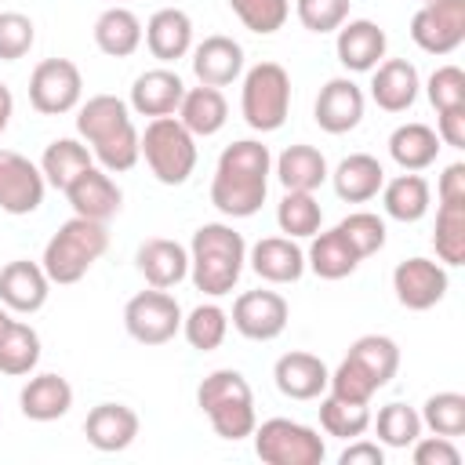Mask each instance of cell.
<instances>
[{
	"label": "cell",
	"mask_w": 465,
	"mask_h": 465,
	"mask_svg": "<svg viewBox=\"0 0 465 465\" xmlns=\"http://www.w3.org/2000/svg\"><path fill=\"white\" fill-rule=\"evenodd\" d=\"M327 178L334 182V193H338L345 203H367V200H374V196L381 193V185H385V171H381L378 156H371V153H349V156L334 167V174H327Z\"/></svg>",
	"instance_id": "obj_30"
},
{
	"label": "cell",
	"mask_w": 465,
	"mask_h": 465,
	"mask_svg": "<svg viewBox=\"0 0 465 465\" xmlns=\"http://www.w3.org/2000/svg\"><path fill=\"white\" fill-rule=\"evenodd\" d=\"M65 200H69L73 214L91 218V222H109V218L120 211V203H124V193H120V185L113 182L109 171H102V167L91 163L87 171H80V174L69 182Z\"/></svg>",
	"instance_id": "obj_17"
},
{
	"label": "cell",
	"mask_w": 465,
	"mask_h": 465,
	"mask_svg": "<svg viewBox=\"0 0 465 465\" xmlns=\"http://www.w3.org/2000/svg\"><path fill=\"white\" fill-rule=\"evenodd\" d=\"M196 407L207 414L211 429L222 436V440H247L258 425V414H254V392L247 385V378L232 367H222V371H211L200 389H196Z\"/></svg>",
	"instance_id": "obj_5"
},
{
	"label": "cell",
	"mask_w": 465,
	"mask_h": 465,
	"mask_svg": "<svg viewBox=\"0 0 465 465\" xmlns=\"http://www.w3.org/2000/svg\"><path fill=\"white\" fill-rule=\"evenodd\" d=\"M400 371V345L389 334H363L349 345L345 360L331 371L327 392L352 400V403H371L378 389H385Z\"/></svg>",
	"instance_id": "obj_3"
},
{
	"label": "cell",
	"mask_w": 465,
	"mask_h": 465,
	"mask_svg": "<svg viewBox=\"0 0 465 465\" xmlns=\"http://www.w3.org/2000/svg\"><path fill=\"white\" fill-rule=\"evenodd\" d=\"M429 203H432V189L429 182L418 174V171H403L396 174L392 182L381 185V207L389 218L411 225V222H421L429 214Z\"/></svg>",
	"instance_id": "obj_33"
},
{
	"label": "cell",
	"mask_w": 465,
	"mask_h": 465,
	"mask_svg": "<svg viewBox=\"0 0 465 465\" xmlns=\"http://www.w3.org/2000/svg\"><path fill=\"white\" fill-rule=\"evenodd\" d=\"M421 425L436 436H461L465 432V396L461 392H436L421 407Z\"/></svg>",
	"instance_id": "obj_43"
},
{
	"label": "cell",
	"mask_w": 465,
	"mask_h": 465,
	"mask_svg": "<svg viewBox=\"0 0 465 465\" xmlns=\"http://www.w3.org/2000/svg\"><path fill=\"white\" fill-rule=\"evenodd\" d=\"M247 262V243L243 236L225 225V222H207L193 232L189 243V276L196 283V291L222 298L236 287L240 272Z\"/></svg>",
	"instance_id": "obj_4"
},
{
	"label": "cell",
	"mask_w": 465,
	"mask_h": 465,
	"mask_svg": "<svg viewBox=\"0 0 465 465\" xmlns=\"http://www.w3.org/2000/svg\"><path fill=\"white\" fill-rule=\"evenodd\" d=\"M312 116L320 124V131L327 134H349L352 127H360L363 120V91L360 84H352L349 76H334L320 87Z\"/></svg>",
	"instance_id": "obj_16"
},
{
	"label": "cell",
	"mask_w": 465,
	"mask_h": 465,
	"mask_svg": "<svg viewBox=\"0 0 465 465\" xmlns=\"http://www.w3.org/2000/svg\"><path fill=\"white\" fill-rule=\"evenodd\" d=\"M84 436L102 454L127 450L138 436V414L127 403H98V407H91V414L84 421Z\"/></svg>",
	"instance_id": "obj_24"
},
{
	"label": "cell",
	"mask_w": 465,
	"mask_h": 465,
	"mask_svg": "<svg viewBox=\"0 0 465 465\" xmlns=\"http://www.w3.org/2000/svg\"><path fill=\"white\" fill-rule=\"evenodd\" d=\"M240 113L251 131H280L291 113V76L280 62H258L243 73Z\"/></svg>",
	"instance_id": "obj_8"
},
{
	"label": "cell",
	"mask_w": 465,
	"mask_h": 465,
	"mask_svg": "<svg viewBox=\"0 0 465 465\" xmlns=\"http://www.w3.org/2000/svg\"><path fill=\"white\" fill-rule=\"evenodd\" d=\"M142 40H145V47H149L153 58L178 62V58H185L193 51V18L182 7H160L145 22Z\"/></svg>",
	"instance_id": "obj_26"
},
{
	"label": "cell",
	"mask_w": 465,
	"mask_h": 465,
	"mask_svg": "<svg viewBox=\"0 0 465 465\" xmlns=\"http://www.w3.org/2000/svg\"><path fill=\"white\" fill-rule=\"evenodd\" d=\"M178 120H182V127H185L193 138H211V134H218V131L225 127V120H229V102H225V94H222L218 87H207V84L185 87L182 105H178Z\"/></svg>",
	"instance_id": "obj_29"
},
{
	"label": "cell",
	"mask_w": 465,
	"mask_h": 465,
	"mask_svg": "<svg viewBox=\"0 0 465 465\" xmlns=\"http://www.w3.org/2000/svg\"><path fill=\"white\" fill-rule=\"evenodd\" d=\"M421 4H436V0H421Z\"/></svg>",
	"instance_id": "obj_55"
},
{
	"label": "cell",
	"mask_w": 465,
	"mask_h": 465,
	"mask_svg": "<svg viewBox=\"0 0 465 465\" xmlns=\"http://www.w3.org/2000/svg\"><path fill=\"white\" fill-rule=\"evenodd\" d=\"M371 425L378 432V443L385 447H411L421 436V414L407 403H385L378 418H371Z\"/></svg>",
	"instance_id": "obj_42"
},
{
	"label": "cell",
	"mask_w": 465,
	"mask_h": 465,
	"mask_svg": "<svg viewBox=\"0 0 465 465\" xmlns=\"http://www.w3.org/2000/svg\"><path fill=\"white\" fill-rule=\"evenodd\" d=\"M7 323H11V316H7V305L0 302V334H4V327H7Z\"/></svg>",
	"instance_id": "obj_54"
},
{
	"label": "cell",
	"mask_w": 465,
	"mask_h": 465,
	"mask_svg": "<svg viewBox=\"0 0 465 465\" xmlns=\"http://www.w3.org/2000/svg\"><path fill=\"white\" fill-rule=\"evenodd\" d=\"M425 94L432 102V109H454V105H465V73L458 65H440L429 84H425Z\"/></svg>",
	"instance_id": "obj_48"
},
{
	"label": "cell",
	"mask_w": 465,
	"mask_h": 465,
	"mask_svg": "<svg viewBox=\"0 0 465 465\" xmlns=\"http://www.w3.org/2000/svg\"><path fill=\"white\" fill-rule=\"evenodd\" d=\"M36 363H40V334L29 323L11 320L0 334V374L22 378V374H33Z\"/></svg>",
	"instance_id": "obj_37"
},
{
	"label": "cell",
	"mask_w": 465,
	"mask_h": 465,
	"mask_svg": "<svg viewBox=\"0 0 465 465\" xmlns=\"http://www.w3.org/2000/svg\"><path fill=\"white\" fill-rule=\"evenodd\" d=\"M414 465H458L461 461V450L454 447L450 436H418L414 443Z\"/></svg>",
	"instance_id": "obj_49"
},
{
	"label": "cell",
	"mask_w": 465,
	"mask_h": 465,
	"mask_svg": "<svg viewBox=\"0 0 465 465\" xmlns=\"http://www.w3.org/2000/svg\"><path fill=\"white\" fill-rule=\"evenodd\" d=\"M124 327L142 345H163L182 331V305L174 294H167L160 287L138 291L124 305Z\"/></svg>",
	"instance_id": "obj_10"
},
{
	"label": "cell",
	"mask_w": 465,
	"mask_h": 465,
	"mask_svg": "<svg viewBox=\"0 0 465 465\" xmlns=\"http://www.w3.org/2000/svg\"><path fill=\"white\" fill-rule=\"evenodd\" d=\"M432 247L443 265H465V200H440Z\"/></svg>",
	"instance_id": "obj_38"
},
{
	"label": "cell",
	"mask_w": 465,
	"mask_h": 465,
	"mask_svg": "<svg viewBox=\"0 0 465 465\" xmlns=\"http://www.w3.org/2000/svg\"><path fill=\"white\" fill-rule=\"evenodd\" d=\"M36 40V25L33 18H25L22 11H4L0 15V62H18L29 54Z\"/></svg>",
	"instance_id": "obj_46"
},
{
	"label": "cell",
	"mask_w": 465,
	"mask_h": 465,
	"mask_svg": "<svg viewBox=\"0 0 465 465\" xmlns=\"http://www.w3.org/2000/svg\"><path fill=\"white\" fill-rule=\"evenodd\" d=\"M254 454L265 465H320L327 458L323 436L291 418H269L254 425Z\"/></svg>",
	"instance_id": "obj_9"
},
{
	"label": "cell",
	"mask_w": 465,
	"mask_h": 465,
	"mask_svg": "<svg viewBox=\"0 0 465 465\" xmlns=\"http://www.w3.org/2000/svg\"><path fill=\"white\" fill-rule=\"evenodd\" d=\"M44 189L47 182L29 156L15 149H0V211L33 214L44 203Z\"/></svg>",
	"instance_id": "obj_14"
},
{
	"label": "cell",
	"mask_w": 465,
	"mask_h": 465,
	"mask_svg": "<svg viewBox=\"0 0 465 465\" xmlns=\"http://www.w3.org/2000/svg\"><path fill=\"white\" fill-rule=\"evenodd\" d=\"M291 320V309H287V298L276 294V291H243L236 302H232V327L251 338V341H272L283 334Z\"/></svg>",
	"instance_id": "obj_13"
},
{
	"label": "cell",
	"mask_w": 465,
	"mask_h": 465,
	"mask_svg": "<svg viewBox=\"0 0 465 465\" xmlns=\"http://www.w3.org/2000/svg\"><path fill=\"white\" fill-rule=\"evenodd\" d=\"M440 149H443L440 134H436L429 124H418V120L400 124V127L389 134V156H392L403 171H425V167H432L436 156H440Z\"/></svg>",
	"instance_id": "obj_35"
},
{
	"label": "cell",
	"mask_w": 465,
	"mask_h": 465,
	"mask_svg": "<svg viewBox=\"0 0 465 465\" xmlns=\"http://www.w3.org/2000/svg\"><path fill=\"white\" fill-rule=\"evenodd\" d=\"M392 291L396 302L411 312H425L443 302L447 294V269L432 258H407L392 269Z\"/></svg>",
	"instance_id": "obj_15"
},
{
	"label": "cell",
	"mask_w": 465,
	"mask_h": 465,
	"mask_svg": "<svg viewBox=\"0 0 465 465\" xmlns=\"http://www.w3.org/2000/svg\"><path fill=\"white\" fill-rule=\"evenodd\" d=\"M272 381L287 400H316L327 392L331 371L312 352H283L272 367Z\"/></svg>",
	"instance_id": "obj_23"
},
{
	"label": "cell",
	"mask_w": 465,
	"mask_h": 465,
	"mask_svg": "<svg viewBox=\"0 0 465 465\" xmlns=\"http://www.w3.org/2000/svg\"><path fill=\"white\" fill-rule=\"evenodd\" d=\"M182 334L196 352H211L229 334V312L214 302H200L189 316H182Z\"/></svg>",
	"instance_id": "obj_40"
},
{
	"label": "cell",
	"mask_w": 465,
	"mask_h": 465,
	"mask_svg": "<svg viewBox=\"0 0 465 465\" xmlns=\"http://www.w3.org/2000/svg\"><path fill=\"white\" fill-rule=\"evenodd\" d=\"M94 44L102 54L109 58H127L142 47V22L131 7H105L98 18H94Z\"/></svg>",
	"instance_id": "obj_34"
},
{
	"label": "cell",
	"mask_w": 465,
	"mask_h": 465,
	"mask_svg": "<svg viewBox=\"0 0 465 465\" xmlns=\"http://www.w3.org/2000/svg\"><path fill=\"white\" fill-rule=\"evenodd\" d=\"M411 40L425 54H450L465 40V0L421 4L411 18Z\"/></svg>",
	"instance_id": "obj_12"
},
{
	"label": "cell",
	"mask_w": 465,
	"mask_h": 465,
	"mask_svg": "<svg viewBox=\"0 0 465 465\" xmlns=\"http://www.w3.org/2000/svg\"><path fill=\"white\" fill-rule=\"evenodd\" d=\"M11 113H15V98H11V87H7V84H0V134L7 131V124H11Z\"/></svg>",
	"instance_id": "obj_53"
},
{
	"label": "cell",
	"mask_w": 465,
	"mask_h": 465,
	"mask_svg": "<svg viewBox=\"0 0 465 465\" xmlns=\"http://www.w3.org/2000/svg\"><path fill=\"white\" fill-rule=\"evenodd\" d=\"M18 407L29 421H58L69 414L73 407V385L62 374H36L22 385L18 392Z\"/></svg>",
	"instance_id": "obj_28"
},
{
	"label": "cell",
	"mask_w": 465,
	"mask_h": 465,
	"mask_svg": "<svg viewBox=\"0 0 465 465\" xmlns=\"http://www.w3.org/2000/svg\"><path fill=\"white\" fill-rule=\"evenodd\" d=\"M229 7L258 36H269V33L283 29V22L291 15V0H229Z\"/></svg>",
	"instance_id": "obj_45"
},
{
	"label": "cell",
	"mask_w": 465,
	"mask_h": 465,
	"mask_svg": "<svg viewBox=\"0 0 465 465\" xmlns=\"http://www.w3.org/2000/svg\"><path fill=\"white\" fill-rule=\"evenodd\" d=\"M113 4H120V0H113Z\"/></svg>",
	"instance_id": "obj_56"
},
{
	"label": "cell",
	"mask_w": 465,
	"mask_h": 465,
	"mask_svg": "<svg viewBox=\"0 0 465 465\" xmlns=\"http://www.w3.org/2000/svg\"><path fill=\"white\" fill-rule=\"evenodd\" d=\"M109 247V232H105V222H91V218H80L73 214L69 222L58 225V232L47 240L44 247V272L51 283H76L87 276V269L105 254Z\"/></svg>",
	"instance_id": "obj_6"
},
{
	"label": "cell",
	"mask_w": 465,
	"mask_h": 465,
	"mask_svg": "<svg viewBox=\"0 0 465 465\" xmlns=\"http://www.w3.org/2000/svg\"><path fill=\"white\" fill-rule=\"evenodd\" d=\"M193 73L207 87H225L232 80H240V73H243V47L222 33L203 36L193 47Z\"/></svg>",
	"instance_id": "obj_25"
},
{
	"label": "cell",
	"mask_w": 465,
	"mask_h": 465,
	"mask_svg": "<svg viewBox=\"0 0 465 465\" xmlns=\"http://www.w3.org/2000/svg\"><path fill=\"white\" fill-rule=\"evenodd\" d=\"M294 11L309 33H334L341 22H349V0H298Z\"/></svg>",
	"instance_id": "obj_47"
},
{
	"label": "cell",
	"mask_w": 465,
	"mask_h": 465,
	"mask_svg": "<svg viewBox=\"0 0 465 465\" xmlns=\"http://www.w3.org/2000/svg\"><path fill=\"white\" fill-rule=\"evenodd\" d=\"M182 94H185V84L174 69H145L142 76H134L131 84V109L138 116H174L178 105H182Z\"/></svg>",
	"instance_id": "obj_21"
},
{
	"label": "cell",
	"mask_w": 465,
	"mask_h": 465,
	"mask_svg": "<svg viewBox=\"0 0 465 465\" xmlns=\"http://www.w3.org/2000/svg\"><path fill=\"white\" fill-rule=\"evenodd\" d=\"M276 225L291 240H305V236L320 232L323 211H320L312 193H283V200L276 203Z\"/></svg>",
	"instance_id": "obj_41"
},
{
	"label": "cell",
	"mask_w": 465,
	"mask_h": 465,
	"mask_svg": "<svg viewBox=\"0 0 465 465\" xmlns=\"http://www.w3.org/2000/svg\"><path fill=\"white\" fill-rule=\"evenodd\" d=\"M338 229L352 243V251L360 258H371V254H378L385 247V218H378L374 211H352V214H345L338 222Z\"/></svg>",
	"instance_id": "obj_44"
},
{
	"label": "cell",
	"mask_w": 465,
	"mask_h": 465,
	"mask_svg": "<svg viewBox=\"0 0 465 465\" xmlns=\"http://www.w3.org/2000/svg\"><path fill=\"white\" fill-rule=\"evenodd\" d=\"M251 269L265 283H294L305 272V251L291 236H265L247 251Z\"/></svg>",
	"instance_id": "obj_27"
},
{
	"label": "cell",
	"mask_w": 465,
	"mask_h": 465,
	"mask_svg": "<svg viewBox=\"0 0 465 465\" xmlns=\"http://www.w3.org/2000/svg\"><path fill=\"white\" fill-rule=\"evenodd\" d=\"M327 160L316 145H287L280 156H276V178L287 193H312L327 182Z\"/></svg>",
	"instance_id": "obj_32"
},
{
	"label": "cell",
	"mask_w": 465,
	"mask_h": 465,
	"mask_svg": "<svg viewBox=\"0 0 465 465\" xmlns=\"http://www.w3.org/2000/svg\"><path fill=\"white\" fill-rule=\"evenodd\" d=\"M47 294H51V280L40 262L18 258L0 269V302L7 305V312H36L44 309Z\"/></svg>",
	"instance_id": "obj_19"
},
{
	"label": "cell",
	"mask_w": 465,
	"mask_h": 465,
	"mask_svg": "<svg viewBox=\"0 0 465 465\" xmlns=\"http://www.w3.org/2000/svg\"><path fill=\"white\" fill-rule=\"evenodd\" d=\"M371 73H374L371 76V98H374L378 109H385V113H407L414 105L418 87H421L414 62H407V58H385Z\"/></svg>",
	"instance_id": "obj_20"
},
{
	"label": "cell",
	"mask_w": 465,
	"mask_h": 465,
	"mask_svg": "<svg viewBox=\"0 0 465 465\" xmlns=\"http://www.w3.org/2000/svg\"><path fill=\"white\" fill-rule=\"evenodd\" d=\"M134 262H138V272L145 276V283L160 287V291H171L189 276V251L167 236H153V240L138 243Z\"/></svg>",
	"instance_id": "obj_22"
},
{
	"label": "cell",
	"mask_w": 465,
	"mask_h": 465,
	"mask_svg": "<svg viewBox=\"0 0 465 465\" xmlns=\"http://www.w3.org/2000/svg\"><path fill=\"white\" fill-rule=\"evenodd\" d=\"M320 425H323L327 436L356 440L371 429V403H352V400H341V396L327 392L320 400Z\"/></svg>",
	"instance_id": "obj_39"
},
{
	"label": "cell",
	"mask_w": 465,
	"mask_h": 465,
	"mask_svg": "<svg viewBox=\"0 0 465 465\" xmlns=\"http://www.w3.org/2000/svg\"><path fill=\"white\" fill-rule=\"evenodd\" d=\"M138 149L160 185H185L196 167V138L178 116H156L138 134Z\"/></svg>",
	"instance_id": "obj_7"
},
{
	"label": "cell",
	"mask_w": 465,
	"mask_h": 465,
	"mask_svg": "<svg viewBox=\"0 0 465 465\" xmlns=\"http://www.w3.org/2000/svg\"><path fill=\"white\" fill-rule=\"evenodd\" d=\"M76 134L91 149V156L102 163V171L120 174L131 171L142 156L138 149V127L131 120V105L116 94H94L76 109Z\"/></svg>",
	"instance_id": "obj_2"
},
{
	"label": "cell",
	"mask_w": 465,
	"mask_h": 465,
	"mask_svg": "<svg viewBox=\"0 0 465 465\" xmlns=\"http://www.w3.org/2000/svg\"><path fill=\"white\" fill-rule=\"evenodd\" d=\"M440 200H465V163H447L436 185Z\"/></svg>",
	"instance_id": "obj_52"
},
{
	"label": "cell",
	"mask_w": 465,
	"mask_h": 465,
	"mask_svg": "<svg viewBox=\"0 0 465 465\" xmlns=\"http://www.w3.org/2000/svg\"><path fill=\"white\" fill-rule=\"evenodd\" d=\"M309 251H305V269H312L320 280H345L356 272V265L363 262L352 243L341 236V229H327V232H312L309 236Z\"/></svg>",
	"instance_id": "obj_31"
},
{
	"label": "cell",
	"mask_w": 465,
	"mask_h": 465,
	"mask_svg": "<svg viewBox=\"0 0 465 465\" xmlns=\"http://www.w3.org/2000/svg\"><path fill=\"white\" fill-rule=\"evenodd\" d=\"M338 40H334V54L338 62L349 69V73H371L381 58H385V47H389V36L378 22L371 18H352V22H341L338 29Z\"/></svg>",
	"instance_id": "obj_18"
},
{
	"label": "cell",
	"mask_w": 465,
	"mask_h": 465,
	"mask_svg": "<svg viewBox=\"0 0 465 465\" xmlns=\"http://www.w3.org/2000/svg\"><path fill=\"white\" fill-rule=\"evenodd\" d=\"M338 461H341V465H381V461H385V450H381V443H371V440L356 436V440L341 450Z\"/></svg>",
	"instance_id": "obj_51"
},
{
	"label": "cell",
	"mask_w": 465,
	"mask_h": 465,
	"mask_svg": "<svg viewBox=\"0 0 465 465\" xmlns=\"http://www.w3.org/2000/svg\"><path fill=\"white\" fill-rule=\"evenodd\" d=\"M436 134H440L443 145L465 149V105L440 109V113H436Z\"/></svg>",
	"instance_id": "obj_50"
},
{
	"label": "cell",
	"mask_w": 465,
	"mask_h": 465,
	"mask_svg": "<svg viewBox=\"0 0 465 465\" xmlns=\"http://www.w3.org/2000/svg\"><path fill=\"white\" fill-rule=\"evenodd\" d=\"M94 163V156H91V149L80 142V138H54L47 149H44V156H40V174H44V182L47 185H54V189H69V182L80 174V171H87Z\"/></svg>",
	"instance_id": "obj_36"
},
{
	"label": "cell",
	"mask_w": 465,
	"mask_h": 465,
	"mask_svg": "<svg viewBox=\"0 0 465 465\" xmlns=\"http://www.w3.org/2000/svg\"><path fill=\"white\" fill-rule=\"evenodd\" d=\"M84 76L69 58H44L29 76V105L44 116H62L80 105Z\"/></svg>",
	"instance_id": "obj_11"
},
{
	"label": "cell",
	"mask_w": 465,
	"mask_h": 465,
	"mask_svg": "<svg viewBox=\"0 0 465 465\" xmlns=\"http://www.w3.org/2000/svg\"><path fill=\"white\" fill-rule=\"evenodd\" d=\"M269 171L272 156L269 145L254 138H240L222 149L214 178H211V203L225 218H251L262 211L265 193H269Z\"/></svg>",
	"instance_id": "obj_1"
}]
</instances>
